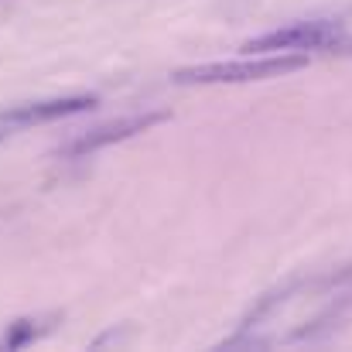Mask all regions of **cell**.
I'll list each match as a JSON object with an SVG mask.
<instances>
[{
    "label": "cell",
    "mask_w": 352,
    "mask_h": 352,
    "mask_svg": "<svg viewBox=\"0 0 352 352\" xmlns=\"http://www.w3.org/2000/svg\"><path fill=\"white\" fill-rule=\"evenodd\" d=\"M342 38V28L332 21H294L277 31L256 34L243 41L246 55H274V52H294V48H332Z\"/></svg>",
    "instance_id": "2"
},
{
    "label": "cell",
    "mask_w": 352,
    "mask_h": 352,
    "mask_svg": "<svg viewBox=\"0 0 352 352\" xmlns=\"http://www.w3.org/2000/svg\"><path fill=\"white\" fill-rule=\"evenodd\" d=\"M34 339V325L31 322H14V329L3 336V346L7 349H21L24 342H31Z\"/></svg>",
    "instance_id": "5"
},
{
    "label": "cell",
    "mask_w": 352,
    "mask_h": 352,
    "mask_svg": "<svg viewBox=\"0 0 352 352\" xmlns=\"http://www.w3.org/2000/svg\"><path fill=\"white\" fill-rule=\"evenodd\" d=\"M164 120H171V113L161 110V113H137V117H123V120H113V123H103V126L86 130L82 137H76L72 144H65L62 154H65V157L93 154V151H100V147H110V144L130 140V137H137V133H147L151 126H157V123H164Z\"/></svg>",
    "instance_id": "3"
},
{
    "label": "cell",
    "mask_w": 352,
    "mask_h": 352,
    "mask_svg": "<svg viewBox=\"0 0 352 352\" xmlns=\"http://www.w3.org/2000/svg\"><path fill=\"white\" fill-rule=\"evenodd\" d=\"M93 107H96V96H62V100L24 103V107H10V110H0V126H7V130L41 126V123H55V120L76 117V113H89Z\"/></svg>",
    "instance_id": "4"
},
{
    "label": "cell",
    "mask_w": 352,
    "mask_h": 352,
    "mask_svg": "<svg viewBox=\"0 0 352 352\" xmlns=\"http://www.w3.org/2000/svg\"><path fill=\"white\" fill-rule=\"evenodd\" d=\"M0 137H3V133H0Z\"/></svg>",
    "instance_id": "7"
},
{
    "label": "cell",
    "mask_w": 352,
    "mask_h": 352,
    "mask_svg": "<svg viewBox=\"0 0 352 352\" xmlns=\"http://www.w3.org/2000/svg\"><path fill=\"white\" fill-rule=\"evenodd\" d=\"M329 52H336V55H352V38H346V34H342V38H339Z\"/></svg>",
    "instance_id": "6"
},
{
    "label": "cell",
    "mask_w": 352,
    "mask_h": 352,
    "mask_svg": "<svg viewBox=\"0 0 352 352\" xmlns=\"http://www.w3.org/2000/svg\"><path fill=\"white\" fill-rule=\"evenodd\" d=\"M305 65H308L305 55L274 52V55H263V58L202 62V65L175 69V72H171V82H175V86H233V82H263V79H277V76L301 72Z\"/></svg>",
    "instance_id": "1"
}]
</instances>
